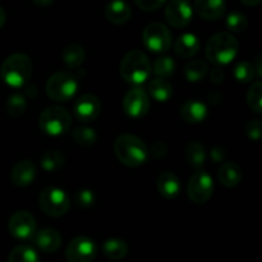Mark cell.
<instances>
[{
	"mask_svg": "<svg viewBox=\"0 0 262 262\" xmlns=\"http://www.w3.org/2000/svg\"><path fill=\"white\" fill-rule=\"evenodd\" d=\"M123 110L133 119L143 118L150 110V97L141 87H133L125 94L123 99Z\"/></svg>",
	"mask_w": 262,
	"mask_h": 262,
	"instance_id": "cell-10",
	"label": "cell"
},
{
	"mask_svg": "<svg viewBox=\"0 0 262 262\" xmlns=\"http://www.w3.org/2000/svg\"><path fill=\"white\" fill-rule=\"evenodd\" d=\"M261 130H262V123L260 119L250 120V122L245 125L246 136L252 141H260Z\"/></svg>",
	"mask_w": 262,
	"mask_h": 262,
	"instance_id": "cell-36",
	"label": "cell"
},
{
	"mask_svg": "<svg viewBox=\"0 0 262 262\" xmlns=\"http://www.w3.org/2000/svg\"><path fill=\"white\" fill-rule=\"evenodd\" d=\"M97 247L89 237H76L68 243L66 258L68 262H92L96 257Z\"/></svg>",
	"mask_w": 262,
	"mask_h": 262,
	"instance_id": "cell-11",
	"label": "cell"
},
{
	"mask_svg": "<svg viewBox=\"0 0 262 262\" xmlns=\"http://www.w3.org/2000/svg\"><path fill=\"white\" fill-rule=\"evenodd\" d=\"M41 168L43 169L45 171H55L58 169H60L64 164V156L61 155L60 151L56 150H50L46 151L45 154L41 158Z\"/></svg>",
	"mask_w": 262,
	"mask_h": 262,
	"instance_id": "cell-31",
	"label": "cell"
},
{
	"mask_svg": "<svg viewBox=\"0 0 262 262\" xmlns=\"http://www.w3.org/2000/svg\"><path fill=\"white\" fill-rule=\"evenodd\" d=\"M156 188L164 199L171 200L178 196L182 186L176 174L171 171H163L156 179Z\"/></svg>",
	"mask_w": 262,
	"mask_h": 262,
	"instance_id": "cell-19",
	"label": "cell"
},
{
	"mask_svg": "<svg viewBox=\"0 0 262 262\" xmlns=\"http://www.w3.org/2000/svg\"><path fill=\"white\" fill-rule=\"evenodd\" d=\"M5 19H7V15H5L4 9H3V8L0 7V28H2L3 26H4Z\"/></svg>",
	"mask_w": 262,
	"mask_h": 262,
	"instance_id": "cell-44",
	"label": "cell"
},
{
	"mask_svg": "<svg viewBox=\"0 0 262 262\" xmlns=\"http://www.w3.org/2000/svg\"><path fill=\"white\" fill-rule=\"evenodd\" d=\"M194 9L205 20H217L225 13V0H194Z\"/></svg>",
	"mask_w": 262,
	"mask_h": 262,
	"instance_id": "cell-18",
	"label": "cell"
},
{
	"mask_svg": "<svg viewBox=\"0 0 262 262\" xmlns=\"http://www.w3.org/2000/svg\"><path fill=\"white\" fill-rule=\"evenodd\" d=\"M86 58V51L78 43H69L63 50V61L68 68L76 69L82 66Z\"/></svg>",
	"mask_w": 262,
	"mask_h": 262,
	"instance_id": "cell-25",
	"label": "cell"
},
{
	"mask_svg": "<svg viewBox=\"0 0 262 262\" xmlns=\"http://www.w3.org/2000/svg\"><path fill=\"white\" fill-rule=\"evenodd\" d=\"M32 2L35 3V4L37 5V7L45 8V7H49V5L53 4L54 0H32Z\"/></svg>",
	"mask_w": 262,
	"mask_h": 262,
	"instance_id": "cell-42",
	"label": "cell"
},
{
	"mask_svg": "<svg viewBox=\"0 0 262 262\" xmlns=\"http://www.w3.org/2000/svg\"><path fill=\"white\" fill-rule=\"evenodd\" d=\"M32 61L26 54H13L3 61L0 67V77L3 82L13 89L23 87L32 76Z\"/></svg>",
	"mask_w": 262,
	"mask_h": 262,
	"instance_id": "cell-2",
	"label": "cell"
},
{
	"mask_svg": "<svg viewBox=\"0 0 262 262\" xmlns=\"http://www.w3.org/2000/svg\"><path fill=\"white\" fill-rule=\"evenodd\" d=\"M26 107H27V101L20 94L12 95L5 102V110L13 118L20 117L26 112Z\"/></svg>",
	"mask_w": 262,
	"mask_h": 262,
	"instance_id": "cell-33",
	"label": "cell"
},
{
	"mask_svg": "<svg viewBox=\"0 0 262 262\" xmlns=\"http://www.w3.org/2000/svg\"><path fill=\"white\" fill-rule=\"evenodd\" d=\"M136 4L145 12H154L163 7L168 0H135Z\"/></svg>",
	"mask_w": 262,
	"mask_h": 262,
	"instance_id": "cell-38",
	"label": "cell"
},
{
	"mask_svg": "<svg viewBox=\"0 0 262 262\" xmlns=\"http://www.w3.org/2000/svg\"><path fill=\"white\" fill-rule=\"evenodd\" d=\"M101 112V102L99 97L92 94H84L77 99L74 104V117L82 123H91L97 119Z\"/></svg>",
	"mask_w": 262,
	"mask_h": 262,
	"instance_id": "cell-14",
	"label": "cell"
},
{
	"mask_svg": "<svg viewBox=\"0 0 262 262\" xmlns=\"http://www.w3.org/2000/svg\"><path fill=\"white\" fill-rule=\"evenodd\" d=\"M95 202V194L94 192L90 189H82L77 194V204L81 207H90L92 206Z\"/></svg>",
	"mask_w": 262,
	"mask_h": 262,
	"instance_id": "cell-37",
	"label": "cell"
},
{
	"mask_svg": "<svg viewBox=\"0 0 262 262\" xmlns=\"http://www.w3.org/2000/svg\"><path fill=\"white\" fill-rule=\"evenodd\" d=\"M38 125L49 136H61L71 128L72 117L63 106H49L40 114Z\"/></svg>",
	"mask_w": 262,
	"mask_h": 262,
	"instance_id": "cell-6",
	"label": "cell"
},
{
	"mask_svg": "<svg viewBox=\"0 0 262 262\" xmlns=\"http://www.w3.org/2000/svg\"><path fill=\"white\" fill-rule=\"evenodd\" d=\"M166 151H168V147H166L165 143L158 141V142H154L151 145V151H148V152L152 154L155 158H163L166 154Z\"/></svg>",
	"mask_w": 262,
	"mask_h": 262,
	"instance_id": "cell-39",
	"label": "cell"
},
{
	"mask_svg": "<svg viewBox=\"0 0 262 262\" xmlns=\"http://www.w3.org/2000/svg\"><path fill=\"white\" fill-rule=\"evenodd\" d=\"M224 78H225V74H224V72L222 71V68H220V67H216V68L212 69L211 71L212 83H215V84L222 83V82L224 81Z\"/></svg>",
	"mask_w": 262,
	"mask_h": 262,
	"instance_id": "cell-40",
	"label": "cell"
},
{
	"mask_svg": "<svg viewBox=\"0 0 262 262\" xmlns=\"http://www.w3.org/2000/svg\"><path fill=\"white\" fill-rule=\"evenodd\" d=\"M38 205L43 214L51 217H60L69 211L71 202L69 197L63 189L56 187H48L42 189L38 196Z\"/></svg>",
	"mask_w": 262,
	"mask_h": 262,
	"instance_id": "cell-7",
	"label": "cell"
},
{
	"mask_svg": "<svg viewBox=\"0 0 262 262\" xmlns=\"http://www.w3.org/2000/svg\"><path fill=\"white\" fill-rule=\"evenodd\" d=\"M207 106L200 100H188L181 107V118L189 124H199L202 123L207 117Z\"/></svg>",
	"mask_w": 262,
	"mask_h": 262,
	"instance_id": "cell-17",
	"label": "cell"
},
{
	"mask_svg": "<svg viewBox=\"0 0 262 262\" xmlns=\"http://www.w3.org/2000/svg\"><path fill=\"white\" fill-rule=\"evenodd\" d=\"M151 63L148 60L147 55L141 50H132L125 54L120 63V76L125 82L130 84H142L150 77Z\"/></svg>",
	"mask_w": 262,
	"mask_h": 262,
	"instance_id": "cell-4",
	"label": "cell"
},
{
	"mask_svg": "<svg viewBox=\"0 0 262 262\" xmlns=\"http://www.w3.org/2000/svg\"><path fill=\"white\" fill-rule=\"evenodd\" d=\"M114 151L118 160L125 166L137 168L148 160V147L140 137L130 133H123L114 142Z\"/></svg>",
	"mask_w": 262,
	"mask_h": 262,
	"instance_id": "cell-1",
	"label": "cell"
},
{
	"mask_svg": "<svg viewBox=\"0 0 262 262\" xmlns=\"http://www.w3.org/2000/svg\"><path fill=\"white\" fill-rule=\"evenodd\" d=\"M219 182L227 188H234L238 184L242 182L243 173L242 169L233 161L229 163H224L222 168L219 169V174H217Z\"/></svg>",
	"mask_w": 262,
	"mask_h": 262,
	"instance_id": "cell-22",
	"label": "cell"
},
{
	"mask_svg": "<svg viewBox=\"0 0 262 262\" xmlns=\"http://www.w3.org/2000/svg\"><path fill=\"white\" fill-rule=\"evenodd\" d=\"M239 42L229 32H219L212 36L206 45V58L216 67L228 66L238 55Z\"/></svg>",
	"mask_w": 262,
	"mask_h": 262,
	"instance_id": "cell-3",
	"label": "cell"
},
{
	"mask_svg": "<svg viewBox=\"0 0 262 262\" xmlns=\"http://www.w3.org/2000/svg\"><path fill=\"white\" fill-rule=\"evenodd\" d=\"M32 238L35 245L46 253H54L61 246V235L59 234L58 230L51 228H43L38 232L36 230Z\"/></svg>",
	"mask_w": 262,
	"mask_h": 262,
	"instance_id": "cell-15",
	"label": "cell"
},
{
	"mask_svg": "<svg viewBox=\"0 0 262 262\" xmlns=\"http://www.w3.org/2000/svg\"><path fill=\"white\" fill-rule=\"evenodd\" d=\"M225 26L232 32L242 33L247 30L248 22L245 14H242L241 12H232L228 14L227 19H225Z\"/></svg>",
	"mask_w": 262,
	"mask_h": 262,
	"instance_id": "cell-34",
	"label": "cell"
},
{
	"mask_svg": "<svg viewBox=\"0 0 262 262\" xmlns=\"http://www.w3.org/2000/svg\"><path fill=\"white\" fill-rule=\"evenodd\" d=\"M209 67L204 60H191L184 67V76L188 82H200L206 77Z\"/></svg>",
	"mask_w": 262,
	"mask_h": 262,
	"instance_id": "cell-28",
	"label": "cell"
},
{
	"mask_svg": "<svg viewBox=\"0 0 262 262\" xmlns=\"http://www.w3.org/2000/svg\"><path fill=\"white\" fill-rule=\"evenodd\" d=\"M233 76L239 83H250L255 79V77H257L255 66L247 63V61H241L239 64H237L234 67V71H233Z\"/></svg>",
	"mask_w": 262,
	"mask_h": 262,
	"instance_id": "cell-32",
	"label": "cell"
},
{
	"mask_svg": "<svg viewBox=\"0 0 262 262\" xmlns=\"http://www.w3.org/2000/svg\"><path fill=\"white\" fill-rule=\"evenodd\" d=\"M72 137H73L74 142L82 147H92L97 141L96 132L92 128L86 127V125L76 128L72 132Z\"/></svg>",
	"mask_w": 262,
	"mask_h": 262,
	"instance_id": "cell-29",
	"label": "cell"
},
{
	"mask_svg": "<svg viewBox=\"0 0 262 262\" xmlns=\"http://www.w3.org/2000/svg\"><path fill=\"white\" fill-rule=\"evenodd\" d=\"M176 61L170 56H160L156 59L154 67H151L152 72L156 77H163V78H169L176 72Z\"/></svg>",
	"mask_w": 262,
	"mask_h": 262,
	"instance_id": "cell-30",
	"label": "cell"
},
{
	"mask_svg": "<svg viewBox=\"0 0 262 262\" xmlns=\"http://www.w3.org/2000/svg\"><path fill=\"white\" fill-rule=\"evenodd\" d=\"M247 104L255 113L260 114L262 112V84L260 81L252 83L247 92Z\"/></svg>",
	"mask_w": 262,
	"mask_h": 262,
	"instance_id": "cell-35",
	"label": "cell"
},
{
	"mask_svg": "<svg viewBox=\"0 0 262 262\" xmlns=\"http://www.w3.org/2000/svg\"><path fill=\"white\" fill-rule=\"evenodd\" d=\"M148 94L158 102H166L173 95V86L163 77H156L148 83Z\"/></svg>",
	"mask_w": 262,
	"mask_h": 262,
	"instance_id": "cell-23",
	"label": "cell"
},
{
	"mask_svg": "<svg viewBox=\"0 0 262 262\" xmlns=\"http://www.w3.org/2000/svg\"><path fill=\"white\" fill-rule=\"evenodd\" d=\"M9 233L19 241H27L33 237L37 230V224L32 215L28 211H17L9 220Z\"/></svg>",
	"mask_w": 262,
	"mask_h": 262,
	"instance_id": "cell-13",
	"label": "cell"
},
{
	"mask_svg": "<svg viewBox=\"0 0 262 262\" xmlns=\"http://www.w3.org/2000/svg\"><path fill=\"white\" fill-rule=\"evenodd\" d=\"M105 14L113 25H124L130 19L132 9L125 0H112L107 3Z\"/></svg>",
	"mask_w": 262,
	"mask_h": 262,
	"instance_id": "cell-20",
	"label": "cell"
},
{
	"mask_svg": "<svg viewBox=\"0 0 262 262\" xmlns=\"http://www.w3.org/2000/svg\"><path fill=\"white\" fill-rule=\"evenodd\" d=\"M200 48H201V43H200L199 37L193 33H183L177 38L174 43V51L179 58L183 59L193 58L200 51Z\"/></svg>",
	"mask_w": 262,
	"mask_h": 262,
	"instance_id": "cell-21",
	"label": "cell"
},
{
	"mask_svg": "<svg viewBox=\"0 0 262 262\" xmlns=\"http://www.w3.org/2000/svg\"><path fill=\"white\" fill-rule=\"evenodd\" d=\"M8 262H40V257L36 250L31 246H15L9 253Z\"/></svg>",
	"mask_w": 262,
	"mask_h": 262,
	"instance_id": "cell-27",
	"label": "cell"
},
{
	"mask_svg": "<svg viewBox=\"0 0 262 262\" xmlns=\"http://www.w3.org/2000/svg\"><path fill=\"white\" fill-rule=\"evenodd\" d=\"M78 86V81L73 74L67 71H60L54 73L48 79L45 91L53 101L67 102L76 96Z\"/></svg>",
	"mask_w": 262,
	"mask_h": 262,
	"instance_id": "cell-5",
	"label": "cell"
},
{
	"mask_svg": "<svg viewBox=\"0 0 262 262\" xmlns=\"http://www.w3.org/2000/svg\"><path fill=\"white\" fill-rule=\"evenodd\" d=\"M211 158L215 163H222L225 159V151L222 147H214L211 151Z\"/></svg>",
	"mask_w": 262,
	"mask_h": 262,
	"instance_id": "cell-41",
	"label": "cell"
},
{
	"mask_svg": "<svg viewBox=\"0 0 262 262\" xmlns=\"http://www.w3.org/2000/svg\"><path fill=\"white\" fill-rule=\"evenodd\" d=\"M193 18V8L188 0H169L165 8V19L171 27L184 28Z\"/></svg>",
	"mask_w": 262,
	"mask_h": 262,
	"instance_id": "cell-12",
	"label": "cell"
},
{
	"mask_svg": "<svg viewBox=\"0 0 262 262\" xmlns=\"http://www.w3.org/2000/svg\"><path fill=\"white\" fill-rule=\"evenodd\" d=\"M186 160L188 161L189 165L193 166L196 170L201 169L206 161V152L205 147L199 142V141H192L186 147Z\"/></svg>",
	"mask_w": 262,
	"mask_h": 262,
	"instance_id": "cell-26",
	"label": "cell"
},
{
	"mask_svg": "<svg viewBox=\"0 0 262 262\" xmlns=\"http://www.w3.org/2000/svg\"><path fill=\"white\" fill-rule=\"evenodd\" d=\"M128 251H129V247H128L127 243L123 239H118V238L105 241L104 245H102L104 255L113 261L123 260L128 255Z\"/></svg>",
	"mask_w": 262,
	"mask_h": 262,
	"instance_id": "cell-24",
	"label": "cell"
},
{
	"mask_svg": "<svg viewBox=\"0 0 262 262\" xmlns=\"http://www.w3.org/2000/svg\"><path fill=\"white\" fill-rule=\"evenodd\" d=\"M37 177V169L31 160H22L12 170V182L17 187H28Z\"/></svg>",
	"mask_w": 262,
	"mask_h": 262,
	"instance_id": "cell-16",
	"label": "cell"
},
{
	"mask_svg": "<svg viewBox=\"0 0 262 262\" xmlns=\"http://www.w3.org/2000/svg\"><path fill=\"white\" fill-rule=\"evenodd\" d=\"M241 2L247 5V7H257V5L261 4L262 0H241Z\"/></svg>",
	"mask_w": 262,
	"mask_h": 262,
	"instance_id": "cell-43",
	"label": "cell"
},
{
	"mask_svg": "<svg viewBox=\"0 0 262 262\" xmlns=\"http://www.w3.org/2000/svg\"><path fill=\"white\" fill-rule=\"evenodd\" d=\"M142 41L146 48L152 53L163 54L171 48L173 36L170 30L160 22H154L146 26L142 33Z\"/></svg>",
	"mask_w": 262,
	"mask_h": 262,
	"instance_id": "cell-8",
	"label": "cell"
},
{
	"mask_svg": "<svg viewBox=\"0 0 262 262\" xmlns=\"http://www.w3.org/2000/svg\"><path fill=\"white\" fill-rule=\"evenodd\" d=\"M212 192H214L212 177L202 169H199L189 178L188 187H187L189 200L194 204H205L211 199Z\"/></svg>",
	"mask_w": 262,
	"mask_h": 262,
	"instance_id": "cell-9",
	"label": "cell"
}]
</instances>
